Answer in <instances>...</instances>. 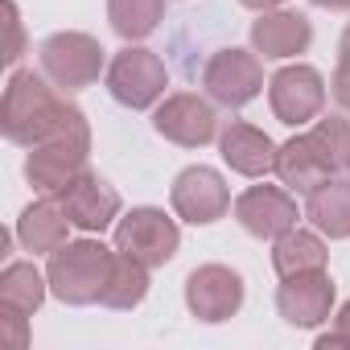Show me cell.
I'll list each match as a JSON object with an SVG mask.
<instances>
[{"label": "cell", "mask_w": 350, "mask_h": 350, "mask_svg": "<svg viewBox=\"0 0 350 350\" xmlns=\"http://www.w3.org/2000/svg\"><path fill=\"white\" fill-rule=\"evenodd\" d=\"M75 120H83V111L75 103H66L42 75L33 70H13L9 87H5V103H0V128L13 144L38 148L42 140L66 132Z\"/></svg>", "instance_id": "cell-1"}, {"label": "cell", "mask_w": 350, "mask_h": 350, "mask_svg": "<svg viewBox=\"0 0 350 350\" xmlns=\"http://www.w3.org/2000/svg\"><path fill=\"white\" fill-rule=\"evenodd\" d=\"M350 169V120L346 116H325L317 120L313 132L293 136L288 144L276 148V173L293 190H313L329 178H342Z\"/></svg>", "instance_id": "cell-2"}, {"label": "cell", "mask_w": 350, "mask_h": 350, "mask_svg": "<svg viewBox=\"0 0 350 350\" xmlns=\"http://www.w3.org/2000/svg\"><path fill=\"white\" fill-rule=\"evenodd\" d=\"M116 252H107L99 239H79V243H62L58 252H50V293L66 305H95L103 297L107 272H111Z\"/></svg>", "instance_id": "cell-3"}, {"label": "cell", "mask_w": 350, "mask_h": 350, "mask_svg": "<svg viewBox=\"0 0 350 350\" xmlns=\"http://www.w3.org/2000/svg\"><path fill=\"white\" fill-rule=\"evenodd\" d=\"M87 157H91V128H87V120H75L66 132L42 140L29 152L25 178L42 194H62L79 173H87Z\"/></svg>", "instance_id": "cell-4"}, {"label": "cell", "mask_w": 350, "mask_h": 350, "mask_svg": "<svg viewBox=\"0 0 350 350\" xmlns=\"http://www.w3.org/2000/svg\"><path fill=\"white\" fill-rule=\"evenodd\" d=\"M178 243H182V231L165 211L157 206H136L120 219L116 227V252H128L136 260H144L148 268H161L178 256Z\"/></svg>", "instance_id": "cell-5"}, {"label": "cell", "mask_w": 350, "mask_h": 350, "mask_svg": "<svg viewBox=\"0 0 350 350\" xmlns=\"http://www.w3.org/2000/svg\"><path fill=\"white\" fill-rule=\"evenodd\" d=\"M169 87V75H165V62L152 54V50H140V46H128L111 58L107 66V91L116 103L124 107H152Z\"/></svg>", "instance_id": "cell-6"}, {"label": "cell", "mask_w": 350, "mask_h": 350, "mask_svg": "<svg viewBox=\"0 0 350 350\" xmlns=\"http://www.w3.org/2000/svg\"><path fill=\"white\" fill-rule=\"evenodd\" d=\"M42 70L54 87L83 91L103 70V46L91 33H54L42 42Z\"/></svg>", "instance_id": "cell-7"}, {"label": "cell", "mask_w": 350, "mask_h": 350, "mask_svg": "<svg viewBox=\"0 0 350 350\" xmlns=\"http://www.w3.org/2000/svg\"><path fill=\"white\" fill-rule=\"evenodd\" d=\"M169 202H173V211H178V219L202 227V223H215V219L227 215L231 194H227V182H223L219 169L190 165V169L178 173V182H173V190H169Z\"/></svg>", "instance_id": "cell-8"}, {"label": "cell", "mask_w": 350, "mask_h": 350, "mask_svg": "<svg viewBox=\"0 0 350 350\" xmlns=\"http://www.w3.org/2000/svg\"><path fill=\"white\" fill-rule=\"evenodd\" d=\"M202 87H206V95H211L215 103H223V107H243V103H252V99L264 91V70H260L256 54L231 46V50L211 54V62H206V70H202Z\"/></svg>", "instance_id": "cell-9"}, {"label": "cell", "mask_w": 350, "mask_h": 350, "mask_svg": "<svg viewBox=\"0 0 350 350\" xmlns=\"http://www.w3.org/2000/svg\"><path fill=\"white\" fill-rule=\"evenodd\" d=\"M268 99H272V111H276L280 124H293V128L297 124H309L325 107V79L313 66H305V62L284 66V70L272 75Z\"/></svg>", "instance_id": "cell-10"}, {"label": "cell", "mask_w": 350, "mask_h": 350, "mask_svg": "<svg viewBox=\"0 0 350 350\" xmlns=\"http://www.w3.org/2000/svg\"><path fill=\"white\" fill-rule=\"evenodd\" d=\"M152 128L173 140V144H182V148H202L219 136V120H215V107L198 95H169L157 116H152Z\"/></svg>", "instance_id": "cell-11"}, {"label": "cell", "mask_w": 350, "mask_h": 350, "mask_svg": "<svg viewBox=\"0 0 350 350\" xmlns=\"http://www.w3.org/2000/svg\"><path fill=\"white\" fill-rule=\"evenodd\" d=\"M186 305L198 321H227L243 305V280L239 272L223 264H202L186 280Z\"/></svg>", "instance_id": "cell-12"}, {"label": "cell", "mask_w": 350, "mask_h": 350, "mask_svg": "<svg viewBox=\"0 0 350 350\" xmlns=\"http://www.w3.org/2000/svg\"><path fill=\"white\" fill-rule=\"evenodd\" d=\"M276 309L288 325H301V329H313L329 317L334 309V280L321 272H297V276H284V284L276 288Z\"/></svg>", "instance_id": "cell-13"}, {"label": "cell", "mask_w": 350, "mask_h": 350, "mask_svg": "<svg viewBox=\"0 0 350 350\" xmlns=\"http://www.w3.org/2000/svg\"><path fill=\"white\" fill-rule=\"evenodd\" d=\"M235 219L256 239H280L297 227V202L276 186H252L235 198Z\"/></svg>", "instance_id": "cell-14"}, {"label": "cell", "mask_w": 350, "mask_h": 350, "mask_svg": "<svg viewBox=\"0 0 350 350\" xmlns=\"http://www.w3.org/2000/svg\"><path fill=\"white\" fill-rule=\"evenodd\" d=\"M58 202H62L66 219L79 231H91V235L103 231V227H111L116 215H120V194L103 178H95V173H79V178L58 194Z\"/></svg>", "instance_id": "cell-15"}, {"label": "cell", "mask_w": 350, "mask_h": 350, "mask_svg": "<svg viewBox=\"0 0 350 350\" xmlns=\"http://www.w3.org/2000/svg\"><path fill=\"white\" fill-rule=\"evenodd\" d=\"M219 148H223V161L243 178H264V173L276 169V144L268 140V132L252 124H239V120L227 124L219 136Z\"/></svg>", "instance_id": "cell-16"}, {"label": "cell", "mask_w": 350, "mask_h": 350, "mask_svg": "<svg viewBox=\"0 0 350 350\" xmlns=\"http://www.w3.org/2000/svg\"><path fill=\"white\" fill-rule=\"evenodd\" d=\"M313 42V25L301 13H264L252 25V46L264 58H293L305 54Z\"/></svg>", "instance_id": "cell-17"}, {"label": "cell", "mask_w": 350, "mask_h": 350, "mask_svg": "<svg viewBox=\"0 0 350 350\" xmlns=\"http://www.w3.org/2000/svg\"><path fill=\"white\" fill-rule=\"evenodd\" d=\"M70 227H75V223L66 219L62 202L42 198V202L25 206V215L17 219V239L25 243V252H58V247L66 243Z\"/></svg>", "instance_id": "cell-18"}, {"label": "cell", "mask_w": 350, "mask_h": 350, "mask_svg": "<svg viewBox=\"0 0 350 350\" xmlns=\"http://www.w3.org/2000/svg\"><path fill=\"white\" fill-rule=\"evenodd\" d=\"M305 215H309V223L321 235L350 239V182L346 178H329V182L313 186L309 202H305Z\"/></svg>", "instance_id": "cell-19"}, {"label": "cell", "mask_w": 350, "mask_h": 350, "mask_svg": "<svg viewBox=\"0 0 350 350\" xmlns=\"http://www.w3.org/2000/svg\"><path fill=\"white\" fill-rule=\"evenodd\" d=\"M144 297H148V264L136 260V256H128V252H116L99 301L107 309H136Z\"/></svg>", "instance_id": "cell-20"}, {"label": "cell", "mask_w": 350, "mask_h": 350, "mask_svg": "<svg viewBox=\"0 0 350 350\" xmlns=\"http://www.w3.org/2000/svg\"><path fill=\"white\" fill-rule=\"evenodd\" d=\"M272 268L280 276H297V272H321L325 268V243L313 231H284L272 247Z\"/></svg>", "instance_id": "cell-21"}, {"label": "cell", "mask_w": 350, "mask_h": 350, "mask_svg": "<svg viewBox=\"0 0 350 350\" xmlns=\"http://www.w3.org/2000/svg\"><path fill=\"white\" fill-rule=\"evenodd\" d=\"M46 284H50V280H46L33 264L13 260L5 272H0V305L21 309V313H33V309L46 301Z\"/></svg>", "instance_id": "cell-22"}, {"label": "cell", "mask_w": 350, "mask_h": 350, "mask_svg": "<svg viewBox=\"0 0 350 350\" xmlns=\"http://www.w3.org/2000/svg\"><path fill=\"white\" fill-rule=\"evenodd\" d=\"M161 13H165V0H107L111 29L128 42L148 38L161 25Z\"/></svg>", "instance_id": "cell-23"}, {"label": "cell", "mask_w": 350, "mask_h": 350, "mask_svg": "<svg viewBox=\"0 0 350 350\" xmlns=\"http://www.w3.org/2000/svg\"><path fill=\"white\" fill-rule=\"evenodd\" d=\"M25 317L29 313L0 305V346H13V350H25L29 346V321Z\"/></svg>", "instance_id": "cell-24"}, {"label": "cell", "mask_w": 350, "mask_h": 350, "mask_svg": "<svg viewBox=\"0 0 350 350\" xmlns=\"http://www.w3.org/2000/svg\"><path fill=\"white\" fill-rule=\"evenodd\" d=\"M334 99L342 103V111L350 116V25H346V33H342V42H338V70H334Z\"/></svg>", "instance_id": "cell-25"}, {"label": "cell", "mask_w": 350, "mask_h": 350, "mask_svg": "<svg viewBox=\"0 0 350 350\" xmlns=\"http://www.w3.org/2000/svg\"><path fill=\"white\" fill-rule=\"evenodd\" d=\"M317 346H321V350L350 346V301L338 309V321H334V329H329V334H321V338H317Z\"/></svg>", "instance_id": "cell-26"}, {"label": "cell", "mask_w": 350, "mask_h": 350, "mask_svg": "<svg viewBox=\"0 0 350 350\" xmlns=\"http://www.w3.org/2000/svg\"><path fill=\"white\" fill-rule=\"evenodd\" d=\"M5 13H9V50H5V62L13 66V62L21 58V46H25V38H21V13H17V5H13V0H5Z\"/></svg>", "instance_id": "cell-27"}, {"label": "cell", "mask_w": 350, "mask_h": 350, "mask_svg": "<svg viewBox=\"0 0 350 350\" xmlns=\"http://www.w3.org/2000/svg\"><path fill=\"white\" fill-rule=\"evenodd\" d=\"M317 9H329V13H346L350 9V0H313Z\"/></svg>", "instance_id": "cell-28"}, {"label": "cell", "mask_w": 350, "mask_h": 350, "mask_svg": "<svg viewBox=\"0 0 350 350\" xmlns=\"http://www.w3.org/2000/svg\"><path fill=\"white\" fill-rule=\"evenodd\" d=\"M239 5H247V9H260V13H268V9L284 5V0H239Z\"/></svg>", "instance_id": "cell-29"}]
</instances>
